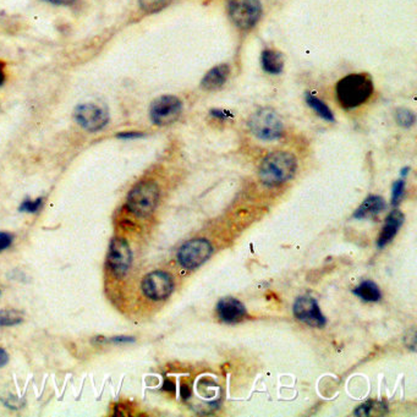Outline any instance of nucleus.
Here are the masks:
<instances>
[{"mask_svg": "<svg viewBox=\"0 0 417 417\" xmlns=\"http://www.w3.org/2000/svg\"><path fill=\"white\" fill-rule=\"evenodd\" d=\"M228 11L235 26L250 30L261 19L262 5L259 0H229Z\"/></svg>", "mask_w": 417, "mask_h": 417, "instance_id": "nucleus-5", "label": "nucleus"}, {"mask_svg": "<svg viewBox=\"0 0 417 417\" xmlns=\"http://www.w3.org/2000/svg\"><path fill=\"white\" fill-rule=\"evenodd\" d=\"M183 112V103L175 96H162L150 104V120L155 125L165 127L177 122Z\"/></svg>", "mask_w": 417, "mask_h": 417, "instance_id": "nucleus-7", "label": "nucleus"}, {"mask_svg": "<svg viewBox=\"0 0 417 417\" xmlns=\"http://www.w3.org/2000/svg\"><path fill=\"white\" fill-rule=\"evenodd\" d=\"M132 252L127 240L114 238L108 250V267L117 277L127 274L131 267Z\"/></svg>", "mask_w": 417, "mask_h": 417, "instance_id": "nucleus-9", "label": "nucleus"}, {"mask_svg": "<svg viewBox=\"0 0 417 417\" xmlns=\"http://www.w3.org/2000/svg\"><path fill=\"white\" fill-rule=\"evenodd\" d=\"M354 294L366 302H377L380 300L382 296L378 286L371 281H362L360 286H357Z\"/></svg>", "mask_w": 417, "mask_h": 417, "instance_id": "nucleus-17", "label": "nucleus"}, {"mask_svg": "<svg viewBox=\"0 0 417 417\" xmlns=\"http://www.w3.org/2000/svg\"><path fill=\"white\" fill-rule=\"evenodd\" d=\"M13 243V236L8 233H0V252L3 250L8 249Z\"/></svg>", "mask_w": 417, "mask_h": 417, "instance_id": "nucleus-25", "label": "nucleus"}, {"mask_svg": "<svg viewBox=\"0 0 417 417\" xmlns=\"http://www.w3.org/2000/svg\"><path fill=\"white\" fill-rule=\"evenodd\" d=\"M5 82V72L4 68L0 64V86Z\"/></svg>", "mask_w": 417, "mask_h": 417, "instance_id": "nucleus-34", "label": "nucleus"}, {"mask_svg": "<svg viewBox=\"0 0 417 417\" xmlns=\"http://www.w3.org/2000/svg\"><path fill=\"white\" fill-rule=\"evenodd\" d=\"M406 347L413 352L416 350V334H415V329L413 328L406 333Z\"/></svg>", "mask_w": 417, "mask_h": 417, "instance_id": "nucleus-26", "label": "nucleus"}, {"mask_svg": "<svg viewBox=\"0 0 417 417\" xmlns=\"http://www.w3.org/2000/svg\"><path fill=\"white\" fill-rule=\"evenodd\" d=\"M219 319L228 324L239 323L246 316V309L241 301L235 297H224L217 305Z\"/></svg>", "mask_w": 417, "mask_h": 417, "instance_id": "nucleus-12", "label": "nucleus"}, {"mask_svg": "<svg viewBox=\"0 0 417 417\" xmlns=\"http://www.w3.org/2000/svg\"><path fill=\"white\" fill-rule=\"evenodd\" d=\"M211 115L212 117H218V119H226V117H230L229 113L221 110V109H213V110H211Z\"/></svg>", "mask_w": 417, "mask_h": 417, "instance_id": "nucleus-29", "label": "nucleus"}, {"mask_svg": "<svg viewBox=\"0 0 417 417\" xmlns=\"http://www.w3.org/2000/svg\"><path fill=\"white\" fill-rule=\"evenodd\" d=\"M404 223V214L399 210H394L390 212V216L387 217L385 225L382 228L378 240H377V246L380 249H383L385 246L390 244V241L398 234L399 230L402 228Z\"/></svg>", "mask_w": 417, "mask_h": 417, "instance_id": "nucleus-13", "label": "nucleus"}, {"mask_svg": "<svg viewBox=\"0 0 417 417\" xmlns=\"http://www.w3.org/2000/svg\"><path fill=\"white\" fill-rule=\"evenodd\" d=\"M249 127L253 135L259 140H277L283 135V122L272 109L262 108L253 113L252 117H250Z\"/></svg>", "mask_w": 417, "mask_h": 417, "instance_id": "nucleus-4", "label": "nucleus"}, {"mask_svg": "<svg viewBox=\"0 0 417 417\" xmlns=\"http://www.w3.org/2000/svg\"><path fill=\"white\" fill-rule=\"evenodd\" d=\"M174 290V281L168 273L152 272L142 281V291L150 300H165Z\"/></svg>", "mask_w": 417, "mask_h": 417, "instance_id": "nucleus-10", "label": "nucleus"}, {"mask_svg": "<svg viewBox=\"0 0 417 417\" xmlns=\"http://www.w3.org/2000/svg\"><path fill=\"white\" fill-rule=\"evenodd\" d=\"M385 207H387V203L383 200V197L371 195L366 198L365 201L362 202L361 206L355 211L354 218H357V219L373 218L385 211Z\"/></svg>", "mask_w": 417, "mask_h": 417, "instance_id": "nucleus-15", "label": "nucleus"}, {"mask_svg": "<svg viewBox=\"0 0 417 417\" xmlns=\"http://www.w3.org/2000/svg\"><path fill=\"white\" fill-rule=\"evenodd\" d=\"M335 94L342 108H357L373 94V82L367 74H350L338 82Z\"/></svg>", "mask_w": 417, "mask_h": 417, "instance_id": "nucleus-1", "label": "nucleus"}, {"mask_svg": "<svg viewBox=\"0 0 417 417\" xmlns=\"http://www.w3.org/2000/svg\"><path fill=\"white\" fill-rule=\"evenodd\" d=\"M143 136H145V134L139 131H125L117 134V137L122 139V140H132V139H140V137Z\"/></svg>", "mask_w": 417, "mask_h": 417, "instance_id": "nucleus-27", "label": "nucleus"}, {"mask_svg": "<svg viewBox=\"0 0 417 417\" xmlns=\"http://www.w3.org/2000/svg\"><path fill=\"white\" fill-rule=\"evenodd\" d=\"M409 172H410V168H409V167H406V168H404L403 170H402V178H405V177L408 175Z\"/></svg>", "mask_w": 417, "mask_h": 417, "instance_id": "nucleus-35", "label": "nucleus"}, {"mask_svg": "<svg viewBox=\"0 0 417 417\" xmlns=\"http://www.w3.org/2000/svg\"><path fill=\"white\" fill-rule=\"evenodd\" d=\"M75 120L81 127L87 131L94 132L102 130L109 122V114L98 104H80L74 113Z\"/></svg>", "mask_w": 417, "mask_h": 417, "instance_id": "nucleus-8", "label": "nucleus"}, {"mask_svg": "<svg viewBox=\"0 0 417 417\" xmlns=\"http://www.w3.org/2000/svg\"><path fill=\"white\" fill-rule=\"evenodd\" d=\"M229 65L221 64V65L214 66L202 79V89H206V91H216V89H221L222 86L229 79Z\"/></svg>", "mask_w": 417, "mask_h": 417, "instance_id": "nucleus-14", "label": "nucleus"}, {"mask_svg": "<svg viewBox=\"0 0 417 417\" xmlns=\"http://www.w3.org/2000/svg\"><path fill=\"white\" fill-rule=\"evenodd\" d=\"M163 390H168V392H170V393H174V392H175V385H174V382L167 380V382H165V388H163Z\"/></svg>", "mask_w": 417, "mask_h": 417, "instance_id": "nucleus-33", "label": "nucleus"}, {"mask_svg": "<svg viewBox=\"0 0 417 417\" xmlns=\"http://www.w3.org/2000/svg\"><path fill=\"white\" fill-rule=\"evenodd\" d=\"M294 316L296 319L301 322L316 327V328H322L326 326L327 319L322 314V311L319 309L317 301L314 300L311 296H301L294 304L293 309Z\"/></svg>", "mask_w": 417, "mask_h": 417, "instance_id": "nucleus-11", "label": "nucleus"}, {"mask_svg": "<svg viewBox=\"0 0 417 417\" xmlns=\"http://www.w3.org/2000/svg\"><path fill=\"white\" fill-rule=\"evenodd\" d=\"M395 119H397V122H398L400 127L408 129V127H411L415 124L416 117H415V114L411 110L400 108L395 113Z\"/></svg>", "mask_w": 417, "mask_h": 417, "instance_id": "nucleus-22", "label": "nucleus"}, {"mask_svg": "<svg viewBox=\"0 0 417 417\" xmlns=\"http://www.w3.org/2000/svg\"><path fill=\"white\" fill-rule=\"evenodd\" d=\"M181 398L184 400H188V399L191 398V390H190V387L188 385H185L183 383L181 385Z\"/></svg>", "mask_w": 417, "mask_h": 417, "instance_id": "nucleus-30", "label": "nucleus"}, {"mask_svg": "<svg viewBox=\"0 0 417 417\" xmlns=\"http://www.w3.org/2000/svg\"><path fill=\"white\" fill-rule=\"evenodd\" d=\"M113 342H115V344H127V342H135V338L132 337H115L110 339Z\"/></svg>", "mask_w": 417, "mask_h": 417, "instance_id": "nucleus-28", "label": "nucleus"}, {"mask_svg": "<svg viewBox=\"0 0 417 417\" xmlns=\"http://www.w3.org/2000/svg\"><path fill=\"white\" fill-rule=\"evenodd\" d=\"M213 252L211 243L206 239L190 240L179 249L178 262L181 267L193 269L208 261Z\"/></svg>", "mask_w": 417, "mask_h": 417, "instance_id": "nucleus-6", "label": "nucleus"}, {"mask_svg": "<svg viewBox=\"0 0 417 417\" xmlns=\"http://www.w3.org/2000/svg\"><path fill=\"white\" fill-rule=\"evenodd\" d=\"M388 413V408L380 402H366L355 409V416H383Z\"/></svg>", "mask_w": 417, "mask_h": 417, "instance_id": "nucleus-18", "label": "nucleus"}, {"mask_svg": "<svg viewBox=\"0 0 417 417\" xmlns=\"http://www.w3.org/2000/svg\"><path fill=\"white\" fill-rule=\"evenodd\" d=\"M297 168L295 155L289 152H273L259 165L258 177L267 186H278L290 180Z\"/></svg>", "mask_w": 417, "mask_h": 417, "instance_id": "nucleus-2", "label": "nucleus"}, {"mask_svg": "<svg viewBox=\"0 0 417 417\" xmlns=\"http://www.w3.org/2000/svg\"><path fill=\"white\" fill-rule=\"evenodd\" d=\"M160 201V188L153 181H141L127 195V210L141 218L148 217L155 212Z\"/></svg>", "mask_w": 417, "mask_h": 417, "instance_id": "nucleus-3", "label": "nucleus"}, {"mask_svg": "<svg viewBox=\"0 0 417 417\" xmlns=\"http://www.w3.org/2000/svg\"><path fill=\"white\" fill-rule=\"evenodd\" d=\"M9 361V357H8V354L5 352L4 349H1L0 347V367H3V366L6 365Z\"/></svg>", "mask_w": 417, "mask_h": 417, "instance_id": "nucleus-32", "label": "nucleus"}, {"mask_svg": "<svg viewBox=\"0 0 417 417\" xmlns=\"http://www.w3.org/2000/svg\"><path fill=\"white\" fill-rule=\"evenodd\" d=\"M53 5H71L75 3L76 0H44Z\"/></svg>", "mask_w": 417, "mask_h": 417, "instance_id": "nucleus-31", "label": "nucleus"}, {"mask_svg": "<svg viewBox=\"0 0 417 417\" xmlns=\"http://www.w3.org/2000/svg\"><path fill=\"white\" fill-rule=\"evenodd\" d=\"M306 102L311 108L314 109V112L317 113V115H319L324 120L331 122L335 120L333 113L329 109L328 105L324 103L323 101L314 97V94H306Z\"/></svg>", "mask_w": 417, "mask_h": 417, "instance_id": "nucleus-19", "label": "nucleus"}, {"mask_svg": "<svg viewBox=\"0 0 417 417\" xmlns=\"http://www.w3.org/2000/svg\"><path fill=\"white\" fill-rule=\"evenodd\" d=\"M43 198H37V200H25L23 205L20 206V211L27 212V213H36V212L41 210L42 207Z\"/></svg>", "mask_w": 417, "mask_h": 417, "instance_id": "nucleus-24", "label": "nucleus"}, {"mask_svg": "<svg viewBox=\"0 0 417 417\" xmlns=\"http://www.w3.org/2000/svg\"><path fill=\"white\" fill-rule=\"evenodd\" d=\"M23 322V314L16 309H1L0 311V326L9 327Z\"/></svg>", "mask_w": 417, "mask_h": 417, "instance_id": "nucleus-21", "label": "nucleus"}, {"mask_svg": "<svg viewBox=\"0 0 417 417\" xmlns=\"http://www.w3.org/2000/svg\"><path fill=\"white\" fill-rule=\"evenodd\" d=\"M172 3V0H139L141 9L147 14H155L165 9Z\"/></svg>", "mask_w": 417, "mask_h": 417, "instance_id": "nucleus-20", "label": "nucleus"}, {"mask_svg": "<svg viewBox=\"0 0 417 417\" xmlns=\"http://www.w3.org/2000/svg\"><path fill=\"white\" fill-rule=\"evenodd\" d=\"M405 193V180L399 179L393 185L392 190V205L393 207H398L399 203L403 200Z\"/></svg>", "mask_w": 417, "mask_h": 417, "instance_id": "nucleus-23", "label": "nucleus"}, {"mask_svg": "<svg viewBox=\"0 0 417 417\" xmlns=\"http://www.w3.org/2000/svg\"><path fill=\"white\" fill-rule=\"evenodd\" d=\"M261 64H262L263 70L266 72L278 75L284 68V58L281 56V53L276 52L272 49H266L263 51L261 56Z\"/></svg>", "mask_w": 417, "mask_h": 417, "instance_id": "nucleus-16", "label": "nucleus"}]
</instances>
